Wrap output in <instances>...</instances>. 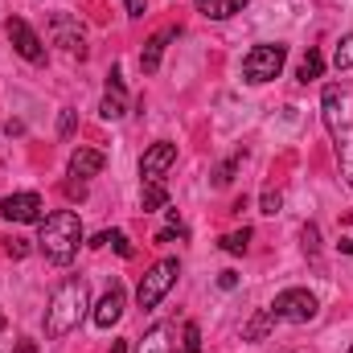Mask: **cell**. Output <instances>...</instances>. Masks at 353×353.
I'll return each mask as SVG.
<instances>
[{
  "mask_svg": "<svg viewBox=\"0 0 353 353\" xmlns=\"http://www.w3.org/2000/svg\"><path fill=\"white\" fill-rule=\"evenodd\" d=\"M90 247H115V255H119V259H132V255H136V247L128 243V234H123V230H103V234H94V243H90Z\"/></svg>",
  "mask_w": 353,
  "mask_h": 353,
  "instance_id": "17",
  "label": "cell"
},
{
  "mask_svg": "<svg viewBox=\"0 0 353 353\" xmlns=\"http://www.w3.org/2000/svg\"><path fill=\"white\" fill-rule=\"evenodd\" d=\"M283 62H288V50L263 41V46H255V50L243 58V79H247V83H255V87H259V83H271V79H279Z\"/></svg>",
  "mask_w": 353,
  "mask_h": 353,
  "instance_id": "6",
  "label": "cell"
},
{
  "mask_svg": "<svg viewBox=\"0 0 353 353\" xmlns=\"http://www.w3.org/2000/svg\"><path fill=\"white\" fill-rule=\"evenodd\" d=\"M176 275H181V263H176V259H161V263H152L148 271H144L140 288H136V304H140L144 312H152V308L169 296V288L176 283Z\"/></svg>",
  "mask_w": 353,
  "mask_h": 353,
  "instance_id": "4",
  "label": "cell"
},
{
  "mask_svg": "<svg viewBox=\"0 0 353 353\" xmlns=\"http://www.w3.org/2000/svg\"><path fill=\"white\" fill-rule=\"evenodd\" d=\"M99 115H103V119H123V115H128V90H123L119 66H111V74H107V90H103Z\"/></svg>",
  "mask_w": 353,
  "mask_h": 353,
  "instance_id": "12",
  "label": "cell"
},
{
  "mask_svg": "<svg viewBox=\"0 0 353 353\" xmlns=\"http://www.w3.org/2000/svg\"><path fill=\"white\" fill-rule=\"evenodd\" d=\"M243 4H247V0H197V12L210 17V21H226V17H234Z\"/></svg>",
  "mask_w": 353,
  "mask_h": 353,
  "instance_id": "16",
  "label": "cell"
},
{
  "mask_svg": "<svg viewBox=\"0 0 353 353\" xmlns=\"http://www.w3.org/2000/svg\"><path fill=\"white\" fill-rule=\"evenodd\" d=\"M66 197H87V185L83 181H66Z\"/></svg>",
  "mask_w": 353,
  "mask_h": 353,
  "instance_id": "29",
  "label": "cell"
},
{
  "mask_svg": "<svg viewBox=\"0 0 353 353\" xmlns=\"http://www.w3.org/2000/svg\"><path fill=\"white\" fill-rule=\"evenodd\" d=\"M140 205H144V214H157V210H165V205H169V189H165V181H144Z\"/></svg>",
  "mask_w": 353,
  "mask_h": 353,
  "instance_id": "15",
  "label": "cell"
},
{
  "mask_svg": "<svg viewBox=\"0 0 353 353\" xmlns=\"http://www.w3.org/2000/svg\"><path fill=\"white\" fill-rule=\"evenodd\" d=\"M12 353H37V341H29V337H21V341H17V350Z\"/></svg>",
  "mask_w": 353,
  "mask_h": 353,
  "instance_id": "31",
  "label": "cell"
},
{
  "mask_svg": "<svg viewBox=\"0 0 353 353\" xmlns=\"http://www.w3.org/2000/svg\"><path fill=\"white\" fill-rule=\"evenodd\" d=\"M50 33H54V46H62L66 54H87V37H83V25L79 21H70L66 12H58L54 21H50Z\"/></svg>",
  "mask_w": 353,
  "mask_h": 353,
  "instance_id": "10",
  "label": "cell"
},
{
  "mask_svg": "<svg viewBox=\"0 0 353 353\" xmlns=\"http://www.w3.org/2000/svg\"><path fill=\"white\" fill-rule=\"evenodd\" d=\"M239 161H243V157H230L226 165H218V173H214V185H218V189H226V185L234 181V169H239Z\"/></svg>",
  "mask_w": 353,
  "mask_h": 353,
  "instance_id": "24",
  "label": "cell"
},
{
  "mask_svg": "<svg viewBox=\"0 0 353 353\" xmlns=\"http://www.w3.org/2000/svg\"><path fill=\"white\" fill-rule=\"evenodd\" d=\"M4 251H8V259H25L29 255V239H4Z\"/></svg>",
  "mask_w": 353,
  "mask_h": 353,
  "instance_id": "26",
  "label": "cell"
},
{
  "mask_svg": "<svg viewBox=\"0 0 353 353\" xmlns=\"http://www.w3.org/2000/svg\"><path fill=\"white\" fill-rule=\"evenodd\" d=\"M316 296L308 288H283L275 300H271V316L275 321H288V325H308L316 316Z\"/></svg>",
  "mask_w": 353,
  "mask_h": 353,
  "instance_id": "5",
  "label": "cell"
},
{
  "mask_svg": "<svg viewBox=\"0 0 353 353\" xmlns=\"http://www.w3.org/2000/svg\"><path fill=\"white\" fill-rule=\"evenodd\" d=\"M123 304H128V296H123V283H119V279H111V288H107V292H103V300L94 304L90 321H94L99 329H111V325L123 316Z\"/></svg>",
  "mask_w": 353,
  "mask_h": 353,
  "instance_id": "11",
  "label": "cell"
},
{
  "mask_svg": "<svg viewBox=\"0 0 353 353\" xmlns=\"http://www.w3.org/2000/svg\"><path fill=\"white\" fill-rule=\"evenodd\" d=\"M321 74H325V58H321V50H308L300 62V83H316Z\"/></svg>",
  "mask_w": 353,
  "mask_h": 353,
  "instance_id": "20",
  "label": "cell"
},
{
  "mask_svg": "<svg viewBox=\"0 0 353 353\" xmlns=\"http://www.w3.org/2000/svg\"><path fill=\"white\" fill-rule=\"evenodd\" d=\"M259 205H263V214H279V205H283V193H279V189H267L263 197H259Z\"/></svg>",
  "mask_w": 353,
  "mask_h": 353,
  "instance_id": "25",
  "label": "cell"
},
{
  "mask_svg": "<svg viewBox=\"0 0 353 353\" xmlns=\"http://www.w3.org/2000/svg\"><path fill=\"white\" fill-rule=\"evenodd\" d=\"M218 283H222V288H226V292H230V288H234V283H239V275H234V271H222V275H218Z\"/></svg>",
  "mask_w": 353,
  "mask_h": 353,
  "instance_id": "30",
  "label": "cell"
},
{
  "mask_svg": "<svg viewBox=\"0 0 353 353\" xmlns=\"http://www.w3.org/2000/svg\"><path fill=\"white\" fill-rule=\"evenodd\" d=\"M83 312H87V283L83 279H62L50 296V308H46V337L58 341V337L74 333Z\"/></svg>",
  "mask_w": 353,
  "mask_h": 353,
  "instance_id": "3",
  "label": "cell"
},
{
  "mask_svg": "<svg viewBox=\"0 0 353 353\" xmlns=\"http://www.w3.org/2000/svg\"><path fill=\"white\" fill-rule=\"evenodd\" d=\"M74 119H79V115H74V111L66 107V111H62V119H58V136H62V140H66V136L74 132Z\"/></svg>",
  "mask_w": 353,
  "mask_h": 353,
  "instance_id": "27",
  "label": "cell"
},
{
  "mask_svg": "<svg viewBox=\"0 0 353 353\" xmlns=\"http://www.w3.org/2000/svg\"><path fill=\"white\" fill-rule=\"evenodd\" d=\"M333 66H337V70H350L353 66V33H345V37L337 41V50H333Z\"/></svg>",
  "mask_w": 353,
  "mask_h": 353,
  "instance_id": "23",
  "label": "cell"
},
{
  "mask_svg": "<svg viewBox=\"0 0 353 353\" xmlns=\"http://www.w3.org/2000/svg\"><path fill=\"white\" fill-rule=\"evenodd\" d=\"M176 33H181V29H173V25H169V29H161V33H152V37L144 41V54H140V70H144V74H157V70H161L165 46L173 41Z\"/></svg>",
  "mask_w": 353,
  "mask_h": 353,
  "instance_id": "13",
  "label": "cell"
},
{
  "mask_svg": "<svg viewBox=\"0 0 353 353\" xmlns=\"http://www.w3.org/2000/svg\"><path fill=\"white\" fill-rule=\"evenodd\" d=\"M341 251H345V255H353V239H341Z\"/></svg>",
  "mask_w": 353,
  "mask_h": 353,
  "instance_id": "34",
  "label": "cell"
},
{
  "mask_svg": "<svg viewBox=\"0 0 353 353\" xmlns=\"http://www.w3.org/2000/svg\"><path fill=\"white\" fill-rule=\"evenodd\" d=\"M350 353H353V350H350Z\"/></svg>",
  "mask_w": 353,
  "mask_h": 353,
  "instance_id": "36",
  "label": "cell"
},
{
  "mask_svg": "<svg viewBox=\"0 0 353 353\" xmlns=\"http://www.w3.org/2000/svg\"><path fill=\"white\" fill-rule=\"evenodd\" d=\"M41 197L37 193H8L4 201H0V218H8V222H41Z\"/></svg>",
  "mask_w": 353,
  "mask_h": 353,
  "instance_id": "9",
  "label": "cell"
},
{
  "mask_svg": "<svg viewBox=\"0 0 353 353\" xmlns=\"http://www.w3.org/2000/svg\"><path fill=\"white\" fill-rule=\"evenodd\" d=\"M304 251L316 255V226H304Z\"/></svg>",
  "mask_w": 353,
  "mask_h": 353,
  "instance_id": "28",
  "label": "cell"
},
{
  "mask_svg": "<svg viewBox=\"0 0 353 353\" xmlns=\"http://www.w3.org/2000/svg\"><path fill=\"white\" fill-rule=\"evenodd\" d=\"M271 325H275V316H271V308H263V312H259V316H255V321L243 329V337H247V341H263Z\"/></svg>",
  "mask_w": 353,
  "mask_h": 353,
  "instance_id": "21",
  "label": "cell"
},
{
  "mask_svg": "<svg viewBox=\"0 0 353 353\" xmlns=\"http://www.w3.org/2000/svg\"><path fill=\"white\" fill-rule=\"evenodd\" d=\"M176 165V144L169 140H157L144 157H140V176L144 181H165V173Z\"/></svg>",
  "mask_w": 353,
  "mask_h": 353,
  "instance_id": "8",
  "label": "cell"
},
{
  "mask_svg": "<svg viewBox=\"0 0 353 353\" xmlns=\"http://www.w3.org/2000/svg\"><path fill=\"white\" fill-rule=\"evenodd\" d=\"M144 4L148 0H128V17H144Z\"/></svg>",
  "mask_w": 353,
  "mask_h": 353,
  "instance_id": "32",
  "label": "cell"
},
{
  "mask_svg": "<svg viewBox=\"0 0 353 353\" xmlns=\"http://www.w3.org/2000/svg\"><path fill=\"white\" fill-rule=\"evenodd\" d=\"M176 353H201V329H197V321H189L181 329V350Z\"/></svg>",
  "mask_w": 353,
  "mask_h": 353,
  "instance_id": "22",
  "label": "cell"
},
{
  "mask_svg": "<svg viewBox=\"0 0 353 353\" xmlns=\"http://www.w3.org/2000/svg\"><path fill=\"white\" fill-rule=\"evenodd\" d=\"M103 165H107V157H103V152H94V148H79V152L70 157V176H79V181L99 176V173H103Z\"/></svg>",
  "mask_w": 353,
  "mask_h": 353,
  "instance_id": "14",
  "label": "cell"
},
{
  "mask_svg": "<svg viewBox=\"0 0 353 353\" xmlns=\"http://www.w3.org/2000/svg\"><path fill=\"white\" fill-rule=\"evenodd\" d=\"M8 41H12V50H17L25 62H33V66H41V62H46V46H41V37L29 29V21L12 17V21H8Z\"/></svg>",
  "mask_w": 353,
  "mask_h": 353,
  "instance_id": "7",
  "label": "cell"
},
{
  "mask_svg": "<svg viewBox=\"0 0 353 353\" xmlns=\"http://www.w3.org/2000/svg\"><path fill=\"white\" fill-rule=\"evenodd\" d=\"M111 353H128V341H115V345H111Z\"/></svg>",
  "mask_w": 353,
  "mask_h": 353,
  "instance_id": "33",
  "label": "cell"
},
{
  "mask_svg": "<svg viewBox=\"0 0 353 353\" xmlns=\"http://www.w3.org/2000/svg\"><path fill=\"white\" fill-rule=\"evenodd\" d=\"M321 111H325V128L337 144V161H341V176L353 189V90L341 83H329L321 94Z\"/></svg>",
  "mask_w": 353,
  "mask_h": 353,
  "instance_id": "1",
  "label": "cell"
},
{
  "mask_svg": "<svg viewBox=\"0 0 353 353\" xmlns=\"http://www.w3.org/2000/svg\"><path fill=\"white\" fill-rule=\"evenodd\" d=\"M136 353H169V325H157V329L136 345Z\"/></svg>",
  "mask_w": 353,
  "mask_h": 353,
  "instance_id": "19",
  "label": "cell"
},
{
  "mask_svg": "<svg viewBox=\"0 0 353 353\" xmlns=\"http://www.w3.org/2000/svg\"><path fill=\"white\" fill-rule=\"evenodd\" d=\"M0 329H4V312H0Z\"/></svg>",
  "mask_w": 353,
  "mask_h": 353,
  "instance_id": "35",
  "label": "cell"
},
{
  "mask_svg": "<svg viewBox=\"0 0 353 353\" xmlns=\"http://www.w3.org/2000/svg\"><path fill=\"white\" fill-rule=\"evenodd\" d=\"M37 247H41V255H46L50 263L66 267L79 255V247H83V222H79V214H74V210H58V214L41 218V239H37Z\"/></svg>",
  "mask_w": 353,
  "mask_h": 353,
  "instance_id": "2",
  "label": "cell"
},
{
  "mask_svg": "<svg viewBox=\"0 0 353 353\" xmlns=\"http://www.w3.org/2000/svg\"><path fill=\"white\" fill-rule=\"evenodd\" d=\"M218 247H222L226 255H247V247H251V230H247V226H243V230H230V234L218 239Z\"/></svg>",
  "mask_w": 353,
  "mask_h": 353,
  "instance_id": "18",
  "label": "cell"
}]
</instances>
